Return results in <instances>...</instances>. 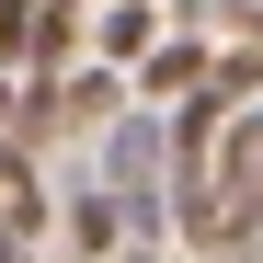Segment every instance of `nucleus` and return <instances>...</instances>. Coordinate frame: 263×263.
<instances>
[{
  "label": "nucleus",
  "instance_id": "1",
  "mask_svg": "<svg viewBox=\"0 0 263 263\" xmlns=\"http://www.w3.org/2000/svg\"><path fill=\"white\" fill-rule=\"evenodd\" d=\"M115 206H138V240H149V217H160V126L149 115H115Z\"/></svg>",
  "mask_w": 263,
  "mask_h": 263
},
{
  "label": "nucleus",
  "instance_id": "2",
  "mask_svg": "<svg viewBox=\"0 0 263 263\" xmlns=\"http://www.w3.org/2000/svg\"><path fill=\"white\" fill-rule=\"evenodd\" d=\"M149 92H206V46H195V34H183V46H149Z\"/></svg>",
  "mask_w": 263,
  "mask_h": 263
},
{
  "label": "nucleus",
  "instance_id": "3",
  "mask_svg": "<svg viewBox=\"0 0 263 263\" xmlns=\"http://www.w3.org/2000/svg\"><path fill=\"white\" fill-rule=\"evenodd\" d=\"M149 34H160L149 0H115V12H103V58H149Z\"/></svg>",
  "mask_w": 263,
  "mask_h": 263
},
{
  "label": "nucleus",
  "instance_id": "4",
  "mask_svg": "<svg viewBox=\"0 0 263 263\" xmlns=\"http://www.w3.org/2000/svg\"><path fill=\"white\" fill-rule=\"evenodd\" d=\"M23 58H34V69H58V58H69V12H58V0H34V23H23Z\"/></svg>",
  "mask_w": 263,
  "mask_h": 263
},
{
  "label": "nucleus",
  "instance_id": "5",
  "mask_svg": "<svg viewBox=\"0 0 263 263\" xmlns=\"http://www.w3.org/2000/svg\"><path fill=\"white\" fill-rule=\"evenodd\" d=\"M92 115H115V69H92V80L58 92V126H92Z\"/></svg>",
  "mask_w": 263,
  "mask_h": 263
}]
</instances>
